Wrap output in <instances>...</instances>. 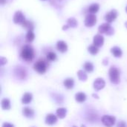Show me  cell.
<instances>
[{"label":"cell","instance_id":"obj_1","mask_svg":"<svg viewBox=\"0 0 127 127\" xmlns=\"http://www.w3.org/2000/svg\"><path fill=\"white\" fill-rule=\"evenodd\" d=\"M20 56L23 60L26 62H31L34 58L33 48L30 45H25L22 48Z\"/></svg>","mask_w":127,"mask_h":127},{"label":"cell","instance_id":"obj_2","mask_svg":"<svg viewBox=\"0 0 127 127\" xmlns=\"http://www.w3.org/2000/svg\"><path fill=\"white\" fill-rule=\"evenodd\" d=\"M109 76L110 81L114 84H118L121 81L120 71L115 66H112L109 71Z\"/></svg>","mask_w":127,"mask_h":127},{"label":"cell","instance_id":"obj_3","mask_svg":"<svg viewBox=\"0 0 127 127\" xmlns=\"http://www.w3.org/2000/svg\"><path fill=\"white\" fill-rule=\"evenodd\" d=\"M47 63L43 60H39L36 61L33 65V69L39 74H45L47 71Z\"/></svg>","mask_w":127,"mask_h":127},{"label":"cell","instance_id":"obj_4","mask_svg":"<svg viewBox=\"0 0 127 127\" xmlns=\"http://www.w3.org/2000/svg\"><path fill=\"white\" fill-rule=\"evenodd\" d=\"M98 31L101 34L105 33L108 36H112L115 33L114 28L109 25V23H104L100 25L98 28Z\"/></svg>","mask_w":127,"mask_h":127},{"label":"cell","instance_id":"obj_5","mask_svg":"<svg viewBox=\"0 0 127 127\" xmlns=\"http://www.w3.org/2000/svg\"><path fill=\"white\" fill-rule=\"evenodd\" d=\"M101 121L103 123V124L106 127H112L116 121V119L115 117L113 116H110V115H104L101 118Z\"/></svg>","mask_w":127,"mask_h":127},{"label":"cell","instance_id":"obj_6","mask_svg":"<svg viewBox=\"0 0 127 127\" xmlns=\"http://www.w3.org/2000/svg\"><path fill=\"white\" fill-rule=\"evenodd\" d=\"M14 74L17 78L20 80H25L27 77V71L24 67L17 66L14 69Z\"/></svg>","mask_w":127,"mask_h":127},{"label":"cell","instance_id":"obj_7","mask_svg":"<svg viewBox=\"0 0 127 127\" xmlns=\"http://www.w3.org/2000/svg\"><path fill=\"white\" fill-rule=\"evenodd\" d=\"M97 22V17L95 14H89L86 16L84 24L86 27H93Z\"/></svg>","mask_w":127,"mask_h":127},{"label":"cell","instance_id":"obj_8","mask_svg":"<svg viewBox=\"0 0 127 127\" xmlns=\"http://www.w3.org/2000/svg\"><path fill=\"white\" fill-rule=\"evenodd\" d=\"M25 15L22 13V11L18 10L15 13L13 16V22L16 25H22V23L25 21Z\"/></svg>","mask_w":127,"mask_h":127},{"label":"cell","instance_id":"obj_9","mask_svg":"<svg viewBox=\"0 0 127 127\" xmlns=\"http://www.w3.org/2000/svg\"><path fill=\"white\" fill-rule=\"evenodd\" d=\"M118 11L116 10H110L109 13H107L105 16V19L108 23H111L112 22H114L117 16H118Z\"/></svg>","mask_w":127,"mask_h":127},{"label":"cell","instance_id":"obj_10","mask_svg":"<svg viewBox=\"0 0 127 127\" xmlns=\"http://www.w3.org/2000/svg\"><path fill=\"white\" fill-rule=\"evenodd\" d=\"M94 89L97 91H99V90H101L103 89L105 86H106V83L104 81V80L103 78H97L95 80L94 82Z\"/></svg>","mask_w":127,"mask_h":127},{"label":"cell","instance_id":"obj_11","mask_svg":"<svg viewBox=\"0 0 127 127\" xmlns=\"http://www.w3.org/2000/svg\"><path fill=\"white\" fill-rule=\"evenodd\" d=\"M104 43V38L101 34H97L93 38V45L97 46V48L103 46Z\"/></svg>","mask_w":127,"mask_h":127},{"label":"cell","instance_id":"obj_12","mask_svg":"<svg viewBox=\"0 0 127 127\" xmlns=\"http://www.w3.org/2000/svg\"><path fill=\"white\" fill-rule=\"evenodd\" d=\"M57 122V118L54 114H48L45 117V124L48 125H54Z\"/></svg>","mask_w":127,"mask_h":127},{"label":"cell","instance_id":"obj_13","mask_svg":"<svg viewBox=\"0 0 127 127\" xmlns=\"http://www.w3.org/2000/svg\"><path fill=\"white\" fill-rule=\"evenodd\" d=\"M57 49L61 53H65L68 50V45L66 42H65L63 40H60V41H58L57 43Z\"/></svg>","mask_w":127,"mask_h":127},{"label":"cell","instance_id":"obj_14","mask_svg":"<svg viewBox=\"0 0 127 127\" xmlns=\"http://www.w3.org/2000/svg\"><path fill=\"white\" fill-rule=\"evenodd\" d=\"M32 99H33L32 94L29 92H26L23 95L22 97V103L23 104H28L32 101Z\"/></svg>","mask_w":127,"mask_h":127},{"label":"cell","instance_id":"obj_15","mask_svg":"<svg viewBox=\"0 0 127 127\" xmlns=\"http://www.w3.org/2000/svg\"><path fill=\"white\" fill-rule=\"evenodd\" d=\"M22 114L25 117L28 118H31L34 115V111L29 107H25L22 110Z\"/></svg>","mask_w":127,"mask_h":127},{"label":"cell","instance_id":"obj_16","mask_svg":"<svg viewBox=\"0 0 127 127\" xmlns=\"http://www.w3.org/2000/svg\"><path fill=\"white\" fill-rule=\"evenodd\" d=\"M63 85L65 88H67L68 89H73L74 86V81L73 78H67L64 80L63 82Z\"/></svg>","mask_w":127,"mask_h":127},{"label":"cell","instance_id":"obj_17","mask_svg":"<svg viewBox=\"0 0 127 127\" xmlns=\"http://www.w3.org/2000/svg\"><path fill=\"white\" fill-rule=\"evenodd\" d=\"M111 53L115 57H121L122 56V54H123L121 49L118 46H115V47L112 48H111Z\"/></svg>","mask_w":127,"mask_h":127},{"label":"cell","instance_id":"obj_18","mask_svg":"<svg viewBox=\"0 0 127 127\" xmlns=\"http://www.w3.org/2000/svg\"><path fill=\"white\" fill-rule=\"evenodd\" d=\"M75 100L78 103H83L86 100V95L83 92H78L75 95Z\"/></svg>","mask_w":127,"mask_h":127},{"label":"cell","instance_id":"obj_19","mask_svg":"<svg viewBox=\"0 0 127 127\" xmlns=\"http://www.w3.org/2000/svg\"><path fill=\"white\" fill-rule=\"evenodd\" d=\"M100 9V6L97 3H94L92 4H91L88 9V11L89 13H90L91 14H95L96 13L98 12Z\"/></svg>","mask_w":127,"mask_h":127},{"label":"cell","instance_id":"obj_20","mask_svg":"<svg viewBox=\"0 0 127 127\" xmlns=\"http://www.w3.org/2000/svg\"><path fill=\"white\" fill-rule=\"evenodd\" d=\"M1 108H2L3 110H9L10 109V107H11V106H10V101L7 98H4L1 100Z\"/></svg>","mask_w":127,"mask_h":127},{"label":"cell","instance_id":"obj_21","mask_svg":"<svg viewBox=\"0 0 127 127\" xmlns=\"http://www.w3.org/2000/svg\"><path fill=\"white\" fill-rule=\"evenodd\" d=\"M22 26L25 29L28 30V31H33V28H34L33 22H30V21H28V20H25V21L22 23Z\"/></svg>","mask_w":127,"mask_h":127},{"label":"cell","instance_id":"obj_22","mask_svg":"<svg viewBox=\"0 0 127 127\" xmlns=\"http://www.w3.org/2000/svg\"><path fill=\"white\" fill-rule=\"evenodd\" d=\"M67 110L65 108H59L57 110V115L60 118H64L66 116Z\"/></svg>","mask_w":127,"mask_h":127},{"label":"cell","instance_id":"obj_23","mask_svg":"<svg viewBox=\"0 0 127 127\" xmlns=\"http://www.w3.org/2000/svg\"><path fill=\"white\" fill-rule=\"evenodd\" d=\"M35 38V35H34V33L33 32V31H28L27 34H26V36H25V39L28 42H31L33 41Z\"/></svg>","mask_w":127,"mask_h":127},{"label":"cell","instance_id":"obj_24","mask_svg":"<svg viewBox=\"0 0 127 127\" xmlns=\"http://www.w3.org/2000/svg\"><path fill=\"white\" fill-rule=\"evenodd\" d=\"M67 25L69 28H76L77 26V21L74 18L71 17L67 20Z\"/></svg>","mask_w":127,"mask_h":127},{"label":"cell","instance_id":"obj_25","mask_svg":"<svg viewBox=\"0 0 127 127\" xmlns=\"http://www.w3.org/2000/svg\"><path fill=\"white\" fill-rule=\"evenodd\" d=\"M84 69L89 72V73H92L93 71H94V65L92 63L90 62H86L85 64H84Z\"/></svg>","mask_w":127,"mask_h":127},{"label":"cell","instance_id":"obj_26","mask_svg":"<svg viewBox=\"0 0 127 127\" xmlns=\"http://www.w3.org/2000/svg\"><path fill=\"white\" fill-rule=\"evenodd\" d=\"M77 77L81 81H86L87 80V78H88L87 74L83 70H80V71H77Z\"/></svg>","mask_w":127,"mask_h":127},{"label":"cell","instance_id":"obj_27","mask_svg":"<svg viewBox=\"0 0 127 127\" xmlns=\"http://www.w3.org/2000/svg\"><path fill=\"white\" fill-rule=\"evenodd\" d=\"M88 51H89V52L91 54H92V55H96V54L98 53L99 49H98V48H97V46H95V45H92L89 46Z\"/></svg>","mask_w":127,"mask_h":127},{"label":"cell","instance_id":"obj_28","mask_svg":"<svg viewBox=\"0 0 127 127\" xmlns=\"http://www.w3.org/2000/svg\"><path fill=\"white\" fill-rule=\"evenodd\" d=\"M46 58L49 61H55L57 59V54L53 51H50L47 54Z\"/></svg>","mask_w":127,"mask_h":127},{"label":"cell","instance_id":"obj_29","mask_svg":"<svg viewBox=\"0 0 127 127\" xmlns=\"http://www.w3.org/2000/svg\"><path fill=\"white\" fill-rule=\"evenodd\" d=\"M117 127H127V124L125 121H121L118 122V125H117Z\"/></svg>","mask_w":127,"mask_h":127},{"label":"cell","instance_id":"obj_30","mask_svg":"<svg viewBox=\"0 0 127 127\" xmlns=\"http://www.w3.org/2000/svg\"><path fill=\"white\" fill-rule=\"evenodd\" d=\"M2 127H14V126H13V124H10V123L6 122V123H4V124H3Z\"/></svg>","mask_w":127,"mask_h":127},{"label":"cell","instance_id":"obj_31","mask_svg":"<svg viewBox=\"0 0 127 127\" xmlns=\"http://www.w3.org/2000/svg\"><path fill=\"white\" fill-rule=\"evenodd\" d=\"M1 65H3L7 63V60L4 57H1Z\"/></svg>","mask_w":127,"mask_h":127},{"label":"cell","instance_id":"obj_32","mask_svg":"<svg viewBox=\"0 0 127 127\" xmlns=\"http://www.w3.org/2000/svg\"><path fill=\"white\" fill-rule=\"evenodd\" d=\"M68 28H69V26H68V25H64V26L63 27V31H65V30H67Z\"/></svg>","mask_w":127,"mask_h":127},{"label":"cell","instance_id":"obj_33","mask_svg":"<svg viewBox=\"0 0 127 127\" xmlns=\"http://www.w3.org/2000/svg\"><path fill=\"white\" fill-rule=\"evenodd\" d=\"M7 0H0V2H1V4H4L6 2H7Z\"/></svg>","mask_w":127,"mask_h":127},{"label":"cell","instance_id":"obj_34","mask_svg":"<svg viewBox=\"0 0 127 127\" xmlns=\"http://www.w3.org/2000/svg\"><path fill=\"white\" fill-rule=\"evenodd\" d=\"M125 26H126V28H127V22H125Z\"/></svg>","mask_w":127,"mask_h":127},{"label":"cell","instance_id":"obj_35","mask_svg":"<svg viewBox=\"0 0 127 127\" xmlns=\"http://www.w3.org/2000/svg\"><path fill=\"white\" fill-rule=\"evenodd\" d=\"M126 12L127 13V7H126Z\"/></svg>","mask_w":127,"mask_h":127},{"label":"cell","instance_id":"obj_36","mask_svg":"<svg viewBox=\"0 0 127 127\" xmlns=\"http://www.w3.org/2000/svg\"><path fill=\"white\" fill-rule=\"evenodd\" d=\"M42 1H45V0H42Z\"/></svg>","mask_w":127,"mask_h":127},{"label":"cell","instance_id":"obj_37","mask_svg":"<svg viewBox=\"0 0 127 127\" xmlns=\"http://www.w3.org/2000/svg\"></svg>","mask_w":127,"mask_h":127}]
</instances>
